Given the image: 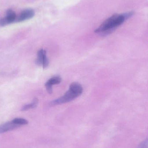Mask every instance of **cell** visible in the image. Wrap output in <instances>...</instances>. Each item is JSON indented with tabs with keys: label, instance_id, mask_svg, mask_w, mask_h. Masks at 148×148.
<instances>
[{
	"label": "cell",
	"instance_id": "3957f363",
	"mask_svg": "<svg viewBox=\"0 0 148 148\" xmlns=\"http://www.w3.org/2000/svg\"><path fill=\"white\" fill-rule=\"evenodd\" d=\"M15 13L11 10H7L6 16L0 19V26H4L14 22L16 20Z\"/></svg>",
	"mask_w": 148,
	"mask_h": 148
},
{
	"label": "cell",
	"instance_id": "6da1fadb",
	"mask_svg": "<svg viewBox=\"0 0 148 148\" xmlns=\"http://www.w3.org/2000/svg\"><path fill=\"white\" fill-rule=\"evenodd\" d=\"M132 11L123 14H116L104 21L101 25L95 30L97 34L106 33L120 26L134 15Z\"/></svg>",
	"mask_w": 148,
	"mask_h": 148
},
{
	"label": "cell",
	"instance_id": "277c9868",
	"mask_svg": "<svg viewBox=\"0 0 148 148\" xmlns=\"http://www.w3.org/2000/svg\"><path fill=\"white\" fill-rule=\"evenodd\" d=\"M34 15V11L33 10L27 9L21 12L18 18H16V22L23 21L32 18Z\"/></svg>",
	"mask_w": 148,
	"mask_h": 148
},
{
	"label": "cell",
	"instance_id": "7a4b0ae2",
	"mask_svg": "<svg viewBox=\"0 0 148 148\" xmlns=\"http://www.w3.org/2000/svg\"><path fill=\"white\" fill-rule=\"evenodd\" d=\"M83 91V88L79 83L74 82L70 84L68 90L63 96L50 103L51 106L63 104L73 101L80 96Z\"/></svg>",
	"mask_w": 148,
	"mask_h": 148
},
{
	"label": "cell",
	"instance_id": "52a82bcc",
	"mask_svg": "<svg viewBox=\"0 0 148 148\" xmlns=\"http://www.w3.org/2000/svg\"><path fill=\"white\" fill-rule=\"evenodd\" d=\"M47 53L46 50L41 49L37 53V58L36 60V63L39 66H42L43 59L44 54Z\"/></svg>",
	"mask_w": 148,
	"mask_h": 148
},
{
	"label": "cell",
	"instance_id": "5b68a950",
	"mask_svg": "<svg viewBox=\"0 0 148 148\" xmlns=\"http://www.w3.org/2000/svg\"><path fill=\"white\" fill-rule=\"evenodd\" d=\"M20 126L14 123L13 122H8L0 125V134L14 130Z\"/></svg>",
	"mask_w": 148,
	"mask_h": 148
},
{
	"label": "cell",
	"instance_id": "9c48e42d",
	"mask_svg": "<svg viewBox=\"0 0 148 148\" xmlns=\"http://www.w3.org/2000/svg\"><path fill=\"white\" fill-rule=\"evenodd\" d=\"M14 123L21 126V125H26L28 124V121L25 119L23 118H17L14 119L12 121Z\"/></svg>",
	"mask_w": 148,
	"mask_h": 148
},
{
	"label": "cell",
	"instance_id": "7c38bea8",
	"mask_svg": "<svg viewBox=\"0 0 148 148\" xmlns=\"http://www.w3.org/2000/svg\"><path fill=\"white\" fill-rule=\"evenodd\" d=\"M45 87H46V89L47 91L49 94H51L53 93V88H52V86L47 84L45 83Z\"/></svg>",
	"mask_w": 148,
	"mask_h": 148
},
{
	"label": "cell",
	"instance_id": "30bf717a",
	"mask_svg": "<svg viewBox=\"0 0 148 148\" xmlns=\"http://www.w3.org/2000/svg\"><path fill=\"white\" fill-rule=\"evenodd\" d=\"M49 62L47 56V53L44 54L42 61V66L43 69L46 68L48 66Z\"/></svg>",
	"mask_w": 148,
	"mask_h": 148
},
{
	"label": "cell",
	"instance_id": "8fae6325",
	"mask_svg": "<svg viewBox=\"0 0 148 148\" xmlns=\"http://www.w3.org/2000/svg\"><path fill=\"white\" fill-rule=\"evenodd\" d=\"M148 141L147 139L142 142L138 146V148H148Z\"/></svg>",
	"mask_w": 148,
	"mask_h": 148
},
{
	"label": "cell",
	"instance_id": "8992f818",
	"mask_svg": "<svg viewBox=\"0 0 148 148\" xmlns=\"http://www.w3.org/2000/svg\"><path fill=\"white\" fill-rule=\"evenodd\" d=\"M38 103V99L36 98H34L33 100L32 103L24 105L22 108L21 110L22 111H26V110H29L31 109L35 108L37 107Z\"/></svg>",
	"mask_w": 148,
	"mask_h": 148
},
{
	"label": "cell",
	"instance_id": "ba28073f",
	"mask_svg": "<svg viewBox=\"0 0 148 148\" xmlns=\"http://www.w3.org/2000/svg\"><path fill=\"white\" fill-rule=\"evenodd\" d=\"M61 81V78L59 76H56L50 79L46 83L52 86L54 84H59Z\"/></svg>",
	"mask_w": 148,
	"mask_h": 148
}]
</instances>
